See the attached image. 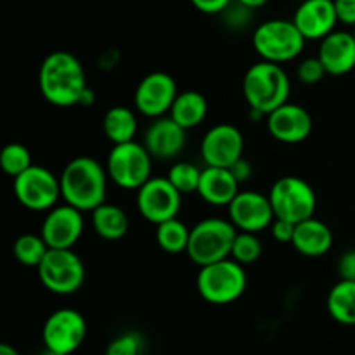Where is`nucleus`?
Segmentation results:
<instances>
[{
  "mask_svg": "<svg viewBox=\"0 0 355 355\" xmlns=\"http://www.w3.org/2000/svg\"><path fill=\"white\" fill-rule=\"evenodd\" d=\"M38 87L47 103L58 107L76 106L89 89L87 75L76 55L66 51L51 52L42 61Z\"/></svg>",
  "mask_w": 355,
  "mask_h": 355,
  "instance_id": "f257e3e1",
  "label": "nucleus"
},
{
  "mask_svg": "<svg viewBox=\"0 0 355 355\" xmlns=\"http://www.w3.org/2000/svg\"><path fill=\"white\" fill-rule=\"evenodd\" d=\"M107 177V170L90 156L71 159L59 175L62 200L82 211H94L106 203Z\"/></svg>",
  "mask_w": 355,
  "mask_h": 355,
  "instance_id": "f03ea898",
  "label": "nucleus"
},
{
  "mask_svg": "<svg viewBox=\"0 0 355 355\" xmlns=\"http://www.w3.org/2000/svg\"><path fill=\"white\" fill-rule=\"evenodd\" d=\"M290 92V76L283 66L276 62H255L250 66L243 78V96L250 110L259 111L263 116L286 104Z\"/></svg>",
  "mask_w": 355,
  "mask_h": 355,
  "instance_id": "7ed1b4c3",
  "label": "nucleus"
},
{
  "mask_svg": "<svg viewBox=\"0 0 355 355\" xmlns=\"http://www.w3.org/2000/svg\"><path fill=\"white\" fill-rule=\"evenodd\" d=\"M252 42L262 61L284 64L304 52L307 40L293 19H269L255 28Z\"/></svg>",
  "mask_w": 355,
  "mask_h": 355,
  "instance_id": "20e7f679",
  "label": "nucleus"
},
{
  "mask_svg": "<svg viewBox=\"0 0 355 355\" xmlns=\"http://www.w3.org/2000/svg\"><path fill=\"white\" fill-rule=\"evenodd\" d=\"M246 277L245 266L234 259H224L218 262L200 267L196 286L201 298L211 305H227L241 298L245 293Z\"/></svg>",
  "mask_w": 355,
  "mask_h": 355,
  "instance_id": "39448f33",
  "label": "nucleus"
},
{
  "mask_svg": "<svg viewBox=\"0 0 355 355\" xmlns=\"http://www.w3.org/2000/svg\"><path fill=\"white\" fill-rule=\"evenodd\" d=\"M236 234L238 229L229 218H205L191 229L187 257L200 267L229 259Z\"/></svg>",
  "mask_w": 355,
  "mask_h": 355,
  "instance_id": "423d86ee",
  "label": "nucleus"
},
{
  "mask_svg": "<svg viewBox=\"0 0 355 355\" xmlns=\"http://www.w3.org/2000/svg\"><path fill=\"white\" fill-rule=\"evenodd\" d=\"M153 159L144 144H116L107 155V175L121 189H139L153 177Z\"/></svg>",
  "mask_w": 355,
  "mask_h": 355,
  "instance_id": "0eeeda50",
  "label": "nucleus"
},
{
  "mask_svg": "<svg viewBox=\"0 0 355 355\" xmlns=\"http://www.w3.org/2000/svg\"><path fill=\"white\" fill-rule=\"evenodd\" d=\"M276 218H284L288 222H304L314 217L318 198L307 180L297 175H286L272 184L269 193Z\"/></svg>",
  "mask_w": 355,
  "mask_h": 355,
  "instance_id": "6e6552de",
  "label": "nucleus"
},
{
  "mask_svg": "<svg viewBox=\"0 0 355 355\" xmlns=\"http://www.w3.org/2000/svg\"><path fill=\"white\" fill-rule=\"evenodd\" d=\"M37 270L45 290L54 295H71L85 283V266L73 248H51Z\"/></svg>",
  "mask_w": 355,
  "mask_h": 355,
  "instance_id": "1a4fd4ad",
  "label": "nucleus"
},
{
  "mask_svg": "<svg viewBox=\"0 0 355 355\" xmlns=\"http://www.w3.org/2000/svg\"><path fill=\"white\" fill-rule=\"evenodd\" d=\"M14 194L21 207L31 211H49L62 198L59 177L40 165H31L14 179Z\"/></svg>",
  "mask_w": 355,
  "mask_h": 355,
  "instance_id": "9d476101",
  "label": "nucleus"
},
{
  "mask_svg": "<svg viewBox=\"0 0 355 355\" xmlns=\"http://www.w3.org/2000/svg\"><path fill=\"white\" fill-rule=\"evenodd\" d=\"M137 208L144 220L158 225L179 215L182 194L166 177H151L137 189Z\"/></svg>",
  "mask_w": 355,
  "mask_h": 355,
  "instance_id": "9b49d317",
  "label": "nucleus"
},
{
  "mask_svg": "<svg viewBox=\"0 0 355 355\" xmlns=\"http://www.w3.org/2000/svg\"><path fill=\"white\" fill-rule=\"evenodd\" d=\"M85 336V318L75 309H59L52 312L42 329L45 349L61 355H71L78 350Z\"/></svg>",
  "mask_w": 355,
  "mask_h": 355,
  "instance_id": "f8f14e48",
  "label": "nucleus"
},
{
  "mask_svg": "<svg viewBox=\"0 0 355 355\" xmlns=\"http://www.w3.org/2000/svg\"><path fill=\"white\" fill-rule=\"evenodd\" d=\"M177 96L175 80L165 71H153L139 82L134 94V106L142 116L156 120L170 113Z\"/></svg>",
  "mask_w": 355,
  "mask_h": 355,
  "instance_id": "ddd939ff",
  "label": "nucleus"
},
{
  "mask_svg": "<svg viewBox=\"0 0 355 355\" xmlns=\"http://www.w3.org/2000/svg\"><path fill=\"white\" fill-rule=\"evenodd\" d=\"M229 220L238 231L260 232L270 227L276 215L269 194L259 191H239L238 196L227 207Z\"/></svg>",
  "mask_w": 355,
  "mask_h": 355,
  "instance_id": "4468645a",
  "label": "nucleus"
},
{
  "mask_svg": "<svg viewBox=\"0 0 355 355\" xmlns=\"http://www.w3.org/2000/svg\"><path fill=\"white\" fill-rule=\"evenodd\" d=\"M245 139L241 130L231 123H218L211 127L201 139V158L207 166L229 168L243 158Z\"/></svg>",
  "mask_w": 355,
  "mask_h": 355,
  "instance_id": "2eb2a0df",
  "label": "nucleus"
},
{
  "mask_svg": "<svg viewBox=\"0 0 355 355\" xmlns=\"http://www.w3.org/2000/svg\"><path fill=\"white\" fill-rule=\"evenodd\" d=\"M83 227V211L71 205H55L47 211L44 222H42V238L45 239L49 248H73L82 238Z\"/></svg>",
  "mask_w": 355,
  "mask_h": 355,
  "instance_id": "dca6fc26",
  "label": "nucleus"
},
{
  "mask_svg": "<svg viewBox=\"0 0 355 355\" xmlns=\"http://www.w3.org/2000/svg\"><path fill=\"white\" fill-rule=\"evenodd\" d=\"M267 130L276 141L283 144H298L304 142L312 132V116L304 106L286 104L267 114Z\"/></svg>",
  "mask_w": 355,
  "mask_h": 355,
  "instance_id": "f3484780",
  "label": "nucleus"
},
{
  "mask_svg": "<svg viewBox=\"0 0 355 355\" xmlns=\"http://www.w3.org/2000/svg\"><path fill=\"white\" fill-rule=\"evenodd\" d=\"M293 23L305 40H322L338 24L335 0H304L295 10Z\"/></svg>",
  "mask_w": 355,
  "mask_h": 355,
  "instance_id": "a211bd4d",
  "label": "nucleus"
},
{
  "mask_svg": "<svg viewBox=\"0 0 355 355\" xmlns=\"http://www.w3.org/2000/svg\"><path fill=\"white\" fill-rule=\"evenodd\" d=\"M186 128L175 120L166 116L156 118L144 134L146 149L155 159H173L182 153L186 146Z\"/></svg>",
  "mask_w": 355,
  "mask_h": 355,
  "instance_id": "6ab92c4d",
  "label": "nucleus"
},
{
  "mask_svg": "<svg viewBox=\"0 0 355 355\" xmlns=\"http://www.w3.org/2000/svg\"><path fill=\"white\" fill-rule=\"evenodd\" d=\"M326 73L342 76L355 68V37L350 31L335 30L319 44V54Z\"/></svg>",
  "mask_w": 355,
  "mask_h": 355,
  "instance_id": "aec40b11",
  "label": "nucleus"
},
{
  "mask_svg": "<svg viewBox=\"0 0 355 355\" xmlns=\"http://www.w3.org/2000/svg\"><path fill=\"white\" fill-rule=\"evenodd\" d=\"M238 193L239 182L229 168L207 166L201 172L198 194L208 205H214V207H229V203L238 196Z\"/></svg>",
  "mask_w": 355,
  "mask_h": 355,
  "instance_id": "412c9836",
  "label": "nucleus"
},
{
  "mask_svg": "<svg viewBox=\"0 0 355 355\" xmlns=\"http://www.w3.org/2000/svg\"><path fill=\"white\" fill-rule=\"evenodd\" d=\"M293 248L304 257H322L331 250L333 246V232L319 218L311 217L304 222H298L295 225V236L291 241Z\"/></svg>",
  "mask_w": 355,
  "mask_h": 355,
  "instance_id": "4be33fe9",
  "label": "nucleus"
},
{
  "mask_svg": "<svg viewBox=\"0 0 355 355\" xmlns=\"http://www.w3.org/2000/svg\"><path fill=\"white\" fill-rule=\"evenodd\" d=\"M90 214H92L90 220H92L94 231L106 241H118V239L125 238L128 227H130L127 211L118 207V205L106 201Z\"/></svg>",
  "mask_w": 355,
  "mask_h": 355,
  "instance_id": "5701e85b",
  "label": "nucleus"
},
{
  "mask_svg": "<svg viewBox=\"0 0 355 355\" xmlns=\"http://www.w3.org/2000/svg\"><path fill=\"white\" fill-rule=\"evenodd\" d=\"M208 114V101L207 97L196 90H184L177 96L168 116L175 120L180 127L186 130L198 127L205 121Z\"/></svg>",
  "mask_w": 355,
  "mask_h": 355,
  "instance_id": "b1692460",
  "label": "nucleus"
},
{
  "mask_svg": "<svg viewBox=\"0 0 355 355\" xmlns=\"http://www.w3.org/2000/svg\"><path fill=\"white\" fill-rule=\"evenodd\" d=\"M139 121L134 111L125 106H114L103 118V132L113 146L135 141Z\"/></svg>",
  "mask_w": 355,
  "mask_h": 355,
  "instance_id": "393cba45",
  "label": "nucleus"
},
{
  "mask_svg": "<svg viewBox=\"0 0 355 355\" xmlns=\"http://www.w3.org/2000/svg\"><path fill=\"white\" fill-rule=\"evenodd\" d=\"M329 315L343 326H355V281L340 279L326 300Z\"/></svg>",
  "mask_w": 355,
  "mask_h": 355,
  "instance_id": "a878e982",
  "label": "nucleus"
},
{
  "mask_svg": "<svg viewBox=\"0 0 355 355\" xmlns=\"http://www.w3.org/2000/svg\"><path fill=\"white\" fill-rule=\"evenodd\" d=\"M191 229L180 218H170L156 225V243L163 252L170 255L186 253L189 246Z\"/></svg>",
  "mask_w": 355,
  "mask_h": 355,
  "instance_id": "bb28decb",
  "label": "nucleus"
},
{
  "mask_svg": "<svg viewBox=\"0 0 355 355\" xmlns=\"http://www.w3.org/2000/svg\"><path fill=\"white\" fill-rule=\"evenodd\" d=\"M49 246L42 234H21L14 241L12 253L17 262L24 267H38L49 252Z\"/></svg>",
  "mask_w": 355,
  "mask_h": 355,
  "instance_id": "cd10ccee",
  "label": "nucleus"
},
{
  "mask_svg": "<svg viewBox=\"0 0 355 355\" xmlns=\"http://www.w3.org/2000/svg\"><path fill=\"white\" fill-rule=\"evenodd\" d=\"M31 165L33 162H31L30 149L19 142H10V144L3 146V149L0 151V168L12 179L21 175Z\"/></svg>",
  "mask_w": 355,
  "mask_h": 355,
  "instance_id": "c85d7f7f",
  "label": "nucleus"
},
{
  "mask_svg": "<svg viewBox=\"0 0 355 355\" xmlns=\"http://www.w3.org/2000/svg\"><path fill=\"white\" fill-rule=\"evenodd\" d=\"M201 172H203V170L198 168L194 163L179 162L175 163V165L170 166L166 179H168L170 182H172V186L184 196V194L198 193Z\"/></svg>",
  "mask_w": 355,
  "mask_h": 355,
  "instance_id": "c756f323",
  "label": "nucleus"
},
{
  "mask_svg": "<svg viewBox=\"0 0 355 355\" xmlns=\"http://www.w3.org/2000/svg\"><path fill=\"white\" fill-rule=\"evenodd\" d=\"M262 243L257 232L238 231L234 245H232L231 259H234L241 266H248V263H255L262 257Z\"/></svg>",
  "mask_w": 355,
  "mask_h": 355,
  "instance_id": "7c9ffc66",
  "label": "nucleus"
},
{
  "mask_svg": "<svg viewBox=\"0 0 355 355\" xmlns=\"http://www.w3.org/2000/svg\"><path fill=\"white\" fill-rule=\"evenodd\" d=\"M142 345H144L142 336L135 331H128L116 336V338L106 347L104 355H141Z\"/></svg>",
  "mask_w": 355,
  "mask_h": 355,
  "instance_id": "2f4dec72",
  "label": "nucleus"
},
{
  "mask_svg": "<svg viewBox=\"0 0 355 355\" xmlns=\"http://www.w3.org/2000/svg\"><path fill=\"white\" fill-rule=\"evenodd\" d=\"M326 73V68L322 66L321 59L319 58H307L298 64L297 68V78L300 80L305 85H315V83L321 82Z\"/></svg>",
  "mask_w": 355,
  "mask_h": 355,
  "instance_id": "473e14b6",
  "label": "nucleus"
},
{
  "mask_svg": "<svg viewBox=\"0 0 355 355\" xmlns=\"http://www.w3.org/2000/svg\"><path fill=\"white\" fill-rule=\"evenodd\" d=\"M252 12L253 9L243 6L238 0H232V2L222 10L220 16L224 17L227 26L234 28V30H243V28H246V24L252 21Z\"/></svg>",
  "mask_w": 355,
  "mask_h": 355,
  "instance_id": "72a5a7b5",
  "label": "nucleus"
},
{
  "mask_svg": "<svg viewBox=\"0 0 355 355\" xmlns=\"http://www.w3.org/2000/svg\"><path fill=\"white\" fill-rule=\"evenodd\" d=\"M295 225L293 222H288L284 218H274V222L270 224V234L276 239L277 243H291L295 236Z\"/></svg>",
  "mask_w": 355,
  "mask_h": 355,
  "instance_id": "f704fd0d",
  "label": "nucleus"
},
{
  "mask_svg": "<svg viewBox=\"0 0 355 355\" xmlns=\"http://www.w3.org/2000/svg\"><path fill=\"white\" fill-rule=\"evenodd\" d=\"M338 23L355 26V0H335Z\"/></svg>",
  "mask_w": 355,
  "mask_h": 355,
  "instance_id": "c9c22d12",
  "label": "nucleus"
},
{
  "mask_svg": "<svg viewBox=\"0 0 355 355\" xmlns=\"http://www.w3.org/2000/svg\"><path fill=\"white\" fill-rule=\"evenodd\" d=\"M340 279L355 281V250L342 253L338 259Z\"/></svg>",
  "mask_w": 355,
  "mask_h": 355,
  "instance_id": "e433bc0d",
  "label": "nucleus"
},
{
  "mask_svg": "<svg viewBox=\"0 0 355 355\" xmlns=\"http://www.w3.org/2000/svg\"><path fill=\"white\" fill-rule=\"evenodd\" d=\"M189 2L203 14H220L232 0H189Z\"/></svg>",
  "mask_w": 355,
  "mask_h": 355,
  "instance_id": "4c0bfd02",
  "label": "nucleus"
},
{
  "mask_svg": "<svg viewBox=\"0 0 355 355\" xmlns=\"http://www.w3.org/2000/svg\"><path fill=\"white\" fill-rule=\"evenodd\" d=\"M229 170H231L232 175L238 179L239 184L246 182V180H248L250 177H252V173H253L252 163H250L248 159H245V158H239L238 162L234 163V165L229 166Z\"/></svg>",
  "mask_w": 355,
  "mask_h": 355,
  "instance_id": "58836bf2",
  "label": "nucleus"
},
{
  "mask_svg": "<svg viewBox=\"0 0 355 355\" xmlns=\"http://www.w3.org/2000/svg\"><path fill=\"white\" fill-rule=\"evenodd\" d=\"M94 103H96V94H94V90L89 87V89H87L85 92H83L80 104H82V106H92Z\"/></svg>",
  "mask_w": 355,
  "mask_h": 355,
  "instance_id": "ea45409f",
  "label": "nucleus"
},
{
  "mask_svg": "<svg viewBox=\"0 0 355 355\" xmlns=\"http://www.w3.org/2000/svg\"><path fill=\"white\" fill-rule=\"evenodd\" d=\"M239 3H243V6H246V7H250V9H260V7H263L266 6L267 2H269V0H238Z\"/></svg>",
  "mask_w": 355,
  "mask_h": 355,
  "instance_id": "a19ab883",
  "label": "nucleus"
},
{
  "mask_svg": "<svg viewBox=\"0 0 355 355\" xmlns=\"http://www.w3.org/2000/svg\"><path fill=\"white\" fill-rule=\"evenodd\" d=\"M0 355H19V352H17L12 345L2 343V345H0Z\"/></svg>",
  "mask_w": 355,
  "mask_h": 355,
  "instance_id": "79ce46f5",
  "label": "nucleus"
},
{
  "mask_svg": "<svg viewBox=\"0 0 355 355\" xmlns=\"http://www.w3.org/2000/svg\"><path fill=\"white\" fill-rule=\"evenodd\" d=\"M38 355H61V354H58V352H52V350L45 349L44 352H42V354H38Z\"/></svg>",
  "mask_w": 355,
  "mask_h": 355,
  "instance_id": "37998d69",
  "label": "nucleus"
},
{
  "mask_svg": "<svg viewBox=\"0 0 355 355\" xmlns=\"http://www.w3.org/2000/svg\"><path fill=\"white\" fill-rule=\"evenodd\" d=\"M352 33H354V37H355V26H354V31H352Z\"/></svg>",
  "mask_w": 355,
  "mask_h": 355,
  "instance_id": "c03bdc74",
  "label": "nucleus"
},
{
  "mask_svg": "<svg viewBox=\"0 0 355 355\" xmlns=\"http://www.w3.org/2000/svg\"><path fill=\"white\" fill-rule=\"evenodd\" d=\"M297 2H304V0H297Z\"/></svg>",
  "mask_w": 355,
  "mask_h": 355,
  "instance_id": "a18cd8bd",
  "label": "nucleus"
}]
</instances>
